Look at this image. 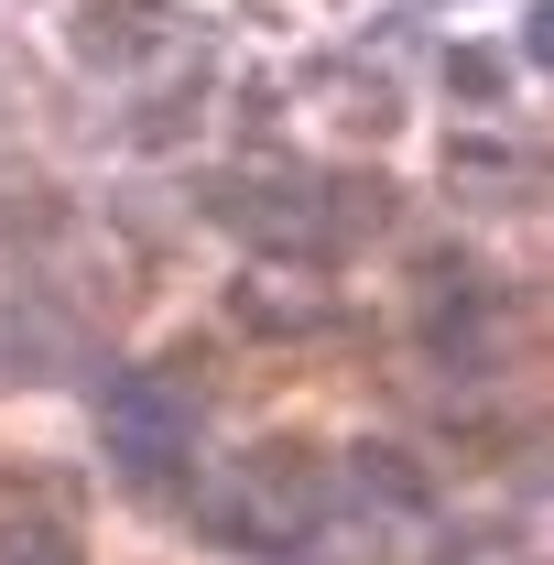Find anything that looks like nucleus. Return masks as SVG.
I'll return each instance as SVG.
<instances>
[{
    "label": "nucleus",
    "mask_w": 554,
    "mask_h": 565,
    "mask_svg": "<svg viewBox=\"0 0 554 565\" xmlns=\"http://www.w3.org/2000/svg\"><path fill=\"white\" fill-rule=\"evenodd\" d=\"M185 435H196V414L163 403V381H120L109 392V446H120L131 479H174L185 468Z\"/></svg>",
    "instance_id": "1"
}]
</instances>
